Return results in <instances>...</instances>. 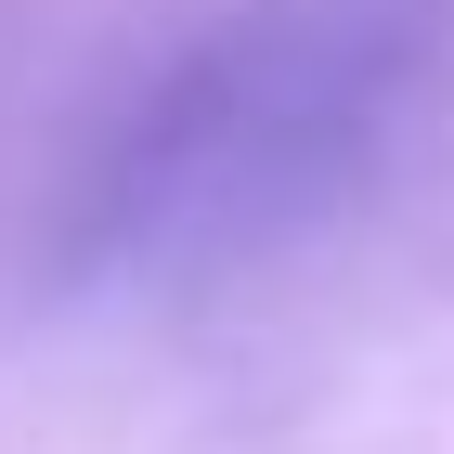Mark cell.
Instances as JSON below:
<instances>
[{"instance_id": "1", "label": "cell", "mask_w": 454, "mask_h": 454, "mask_svg": "<svg viewBox=\"0 0 454 454\" xmlns=\"http://www.w3.org/2000/svg\"><path fill=\"white\" fill-rule=\"evenodd\" d=\"M442 52V0H221L105 105L52 195V286L195 299L377 182Z\"/></svg>"}]
</instances>
